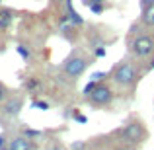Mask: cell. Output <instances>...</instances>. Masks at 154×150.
Masks as SVG:
<instances>
[{
	"instance_id": "obj_19",
	"label": "cell",
	"mask_w": 154,
	"mask_h": 150,
	"mask_svg": "<svg viewBox=\"0 0 154 150\" xmlns=\"http://www.w3.org/2000/svg\"><path fill=\"white\" fill-rule=\"evenodd\" d=\"M6 99H8V88L4 84H0V103H4Z\"/></svg>"
},
{
	"instance_id": "obj_13",
	"label": "cell",
	"mask_w": 154,
	"mask_h": 150,
	"mask_svg": "<svg viewBox=\"0 0 154 150\" xmlns=\"http://www.w3.org/2000/svg\"><path fill=\"white\" fill-rule=\"evenodd\" d=\"M16 51H18V55L22 57L23 60H29V57H31V51L27 49L26 45H18V47H16Z\"/></svg>"
},
{
	"instance_id": "obj_8",
	"label": "cell",
	"mask_w": 154,
	"mask_h": 150,
	"mask_svg": "<svg viewBox=\"0 0 154 150\" xmlns=\"http://www.w3.org/2000/svg\"><path fill=\"white\" fill-rule=\"evenodd\" d=\"M14 18H16L14 10H10V8H0V29H2V31H6L8 27L12 26Z\"/></svg>"
},
{
	"instance_id": "obj_5",
	"label": "cell",
	"mask_w": 154,
	"mask_h": 150,
	"mask_svg": "<svg viewBox=\"0 0 154 150\" xmlns=\"http://www.w3.org/2000/svg\"><path fill=\"white\" fill-rule=\"evenodd\" d=\"M129 49H131V53L135 57H139V59L150 57L154 53V39L150 37V35H139V37H135L131 41Z\"/></svg>"
},
{
	"instance_id": "obj_25",
	"label": "cell",
	"mask_w": 154,
	"mask_h": 150,
	"mask_svg": "<svg viewBox=\"0 0 154 150\" xmlns=\"http://www.w3.org/2000/svg\"><path fill=\"white\" fill-rule=\"evenodd\" d=\"M148 70H154V59L150 60V64H148Z\"/></svg>"
},
{
	"instance_id": "obj_27",
	"label": "cell",
	"mask_w": 154,
	"mask_h": 150,
	"mask_svg": "<svg viewBox=\"0 0 154 150\" xmlns=\"http://www.w3.org/2000/svg\"><path fill=\"white\" fill-rule=\"evenodd\" d=\"M2 150H10V148H2Z\"/></svg>"
},
{
	"instance_id": "obj_24",
	"label": "cell",
	"mask_w": 154,
	"mask_h": 150,
	"mask_svg": "<svg viewBox=\"0 0 154 150\" xmlns=\"http://www.w3.org/2000/svg\"><path fill=\"white\" fill-rule=\"evenodd\" d=\"M119 150H137L135 146H123V148H119Z\"/></svg>"
},
{
	"instance_id": "obj_3",
	"label": "cell",
	"mask_w": 154,
	"mask_h": 150,
	"mask_svg": "<svg viewBox=\"0 0 154 150\" xmlns=\"http://www.w3.org/2000/svg\"><path fill=\"white\" fill-rule=\"evenodd\" d=\"M86 101L90 105H94V107H107V105H111V101H113V90L107 86V84L100 82L98 86H96V90L86 96Z\"/></svg>"
},
{
	"instance_id": "obj_10",
	"label": "cell",
	"mask_w": 154,
	"mask_h": 150,
	"mask_svg": "<svg viewBox=\"0 0 154 150\" xmlns=\"http://www.w3.org/2000/svg\"><path fill=\"white\" fill-rule=\"evenodd\" d=\"M140 22L148 27H154V4L143 8V16H140Z\"/></svg>"
},
{
	"instance_id": "obj_23",
	"label": "cell",
	"mask_w": 154,
	"mask_h": 150,
	"mask_svg": "<svg viewBox=\"0 0 154 150\" xmlns=\"http://www.w3.org/2000/svg\"><path fill=\"white\" fill-rule=\"evenodd\" d=\"M140 4H143V8H144V6H150V4H154V0H140Z\"/></svg>"
},
{
	"instance_id": "obj_16",
	"label": "cell",
	"mask_w": 154,
	"mask_h": 150,
	"mask_svg": "<svg viewBox=\"0 0 154 150\" xmlns=\"http://www.w3.org/2000/svg\"><path fill=\"white\" fill-rule=\"evenodd\" d=\"M100 82H96V80H90V82L86 84V86H84V90H82V94L84 96H88V94H92V92L96 90V86H98Z\"/></svg>"
},
{
	"instance_id": "obj_17",
	"label": "cell",
	"mask_w": 154,
	"mask_h": 150,
	"mask_svg": "<svg viewBox=\"0 0 154 150\" xmlns=\"http://www.w3.org/2000/svg\"><path fill=\"white\" fill-rule=\"evenodd\" d=\"M47 150H64V148H63V144H60L57 139H53L49 142V146H47Z\"/></svg>"
},
{
	"instance_id": "obj_6",
	"label": "cell",
	"mask_w": 154,
	"mask_h": 150,
	"mask_svg": "<svg viewBox=\"0 0 154 150\" xmlns=\"http://www.w3.org/2000/svg\"><path fill=\"white\" fill-rule=\"evenodd\" d=\"M22 107H23V99L20 98V96H14V98H8L6 101H4L2 113L6 117H16V115H20Z\"/></svg>"
},
{
	"instance_id": "obj_28",
	"label": "cell",
	"mask_w": 154,
	"mask_h": 150,
	"mask_svg": "<svg viewBox=\"0 0 154 150\" xmlns=\"http://www.w3.org/2000/svg\"><path fill=\"white\" fill-rule=\"evenodd\" d=\"M0 2H2V0H0Z\"/></svg>"
},
{
	"instance_id": "obj_22",
	"label": "cell",
	"mask_w": 154,
	"mask_h": 150,
	"mask_svg": "<svg viewBox=\"0 0 154 150\" xmlns=\"http://www.w3.org/2000/svg\"><path fill=\"white\" fill-rule=\"evenodd\" d=\"M2 148H6V136L0 135V150H2Z\"/></svg>"
},
{
	"instance_id": "obj_21",
	"label": "cell",
	"mask_w": 154,
	"mask_h": 150,
	"mask_svg": "<svg viewBox=\"0 0 154 150\" xmlns=\"http://www.w3.org/2000/svg\"><path fill=\"white\" fill-rule=\"evenodd\" d=\"M109 74H105V72H96V74H92V80H96V82H100L102 78H107Z\"/></svg>"
},
{
	"instance_id": "obj_20",
	"label": "cell",
	"mask_w": 154,
	"mask_h": 150,
	"mask_svg": "<svg viewBox=\"0 0 154 150\" xmlns=\"http://www.w3.org/2000/svg\"><path fill=\"white\" fill-rule=\"evenodd\" d=\"M94 55L98 57V59H100V57H105V55H107V49H105V45L96 47V49H94Z\"/></svg>"
},
{
	"instance_id": "obj_9",
	"label": "cell",
	"mask_w": 154,
	"mask_h": 150,
	"mask_svg": "<svg viewBox=\"0 0 154 150\" xmlns=\"http://www.w3.org/2000/svg\"><path fill=\"white\" fill-rule=\"evenodd\" d=\"M66 18L70 20V23H72L74 27H80V26H84V18H82V16H80L78 12L74 10V8H72V2H70V0L66 2Z\"/></svg>"
},
{
	"instance_id": "obj_2",
	"label": "cell",
	"mask_w": 154,
	"mask_h": 150,
	"mask_svg": "<svg viewBox=\"0 0 154 150\" xmlns=\"http://www.w3.org/2000/svg\"><path fill=\"white\" fill-rule=\"evenodd\" d=\"M109 76L113 78V82L117 84L119 88H135V84L139 82V70H137V66L133 63H129V60H121L119 64H115L113 66V70L109 72Z\"/></svg>"
},
{
	"instance_id": "obj_7",
	"label": "cell",
	"mask_w": 154,
	"mask_h": 150,
	"mask_svg": "<svg viewBox=\"0 0 154 150\" xmlns=\"http://www.w3.org/2000/svg\"><path fill=\"white\" fill-rule=\"evenodd\" d=\"M8 148H10V150H33V148H35V144L31 142L27 136L20 135V136H14V139L10 140Z\"/></svg>"
},
{
	"instance_id": "obj_11",
	"label": "cell",
	"mask_w": 154,
	"mask_h": 150,
	"mask_svg": "<svg viewBox=\"0 0 154 150\" xmlns=\"http://www.w3.org/2000/svg\"><path fill=\"white\" fill-rule=\"evenodd\" d=\"M84 6L90 8L92 14H102L105 10V0H82Z\"/></svg>"
},
{
	"instance_id": "obj_4",
	"label": "cell",
	"mask_w": 154,
	"mask_h": 150,
	"mask_svg": "<svg viewBox=\"0 0 154 150\" xmlns=\"http://www.w3.org/2000/svg\"><path fill=\"white\" fill-rule=\"evenodd\" d=\"M86 68H88V59L82 57V55L68 57V59L64 60V64H63V72L68 76V78H72V80H76L78 76H82Z\"/></svg>"
},
{
	"instance_id": "obj_15",
	"label": "cell",
	"mask_w": 154,
	"mask_h": 150,
	"mask_svg": "<svg viewBox=\"0 0 154 150\" xmlns=\"http://www.w3.org/2000/svg\"><path fill=\"white\" fill-rule=\"evenodd\" d=\"M31 107L41 109V111H47V109H49V103H47V101H43V99H33V101H31Z\"/></svg>"
},
{
	"instance_id": "obj_12",
	"label": "cell",
	"mask_w": 154,
	"mask_h": 150,
	"mask_svg": "<svg viewBox=\"0 0 154 150\" xmlns=\"http://www.w3.org/2000/svg\"><path fill=\"white\" fill-rule=\"evenodd\" d=\"M23 86H26V90L29 92V94H35V92L41 90V80L35 78V76H31V78H27L26 82H23Z\"/></svg>"
},
{
	"instance_id": "obj_1",
	"label": "cell",
	"mask_w": 154,
	"mask_h": 150,
	"mask_svg": "<svg viewBox=\"0 0 154 150\" xmlns=\"http://www.w3.org/2000/svg\"><path fill=\"white\" fill-rule=\"evenodd\" d=\"M115 135L119 136V140H123L125 146H135V144H140L146 140L148 131L140 119H131L125 123L123 129H117Z\"/></svg>"
},
{
	"instance_id": "obj_18",
	"label": "cell",
	"mask_w": 154,
	"mask_h": 150,
	"mask_svg": "<svg viewBox=\"0 0 154 150\" xmlns=\"http://www.w3.org/2000/svg\"><path fill=\"white\" fill-rule=\"evenodd\" d=\"M72 119H74L76 121V123H86V121H88V117L86 115H82V113H78V111H74V115H72Z\"/></svg>"
},
{
	"instance_id": "obj_26",
	"label": "cell",
	"mask_w": 154,
	"mask_h": 150,
	"mask_svg": "<svg viewBox=\"0 0 154 150\" xmlns=\"http://www.w3.org/2000/svg\"><path fill=\"white\" fill-rule=\"evenodd\" d=\"M59 2H68V0H59Z\"/></svg>"
},
{
	"instance_id": "obj_14",
	"label": "cell",
	"mask_w": 154,
	"mask_h": 150,
	"mask_svg": "<svg viewBox=\"0 0 154 150\" xmlns=\"http://www.w3.org/2000/svg\"><path fill=\"white\" fill-rule=\"evenodd\" d=\"M41 135H43V133L37 131V129H23V136H27L29 140L37 139V136H41Z\"/></svg>"
}]
</instances>
